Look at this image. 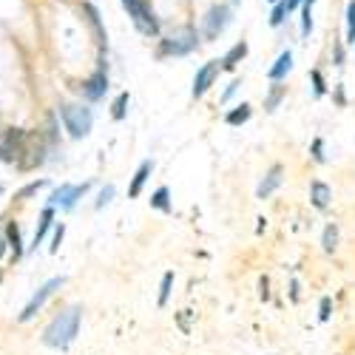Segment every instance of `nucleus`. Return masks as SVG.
Returning a JSON list of instances; mask_svg holds the SVG:
<instances>
[{
    "mask_svg": "<svg viewBox=\"0 0 355 355\" xmlns=\"http://www.w3.org/2000/svg\"><path fill=\"white\" fill-rule=\"evenodd\" d=\"M290 69H293V51L287 49V51H282V54L276 57V63H273L270 71H268L270 83H282V80L290 74Z\"/></svg>",
    "mask_w": 355,
    "mask_h": 355,
    "instance_id": "nucleus-15",
    "label": "nucleus"
},
{
    "mask_svg": "<svg viewBox=\"0 0 355 355\" xmlns=\"http://www.w3.org/2000/svg\"><path fill=\"white\" fill-rule=\"evenodd\" d=\"M51 225H54V208L49 205V208L40 214V225H37V230H35V239H32V245H28V248L37 250V248L43 245V239H46V233L51 230Z\"/></svg>",
    "mask_w": 355,
    "mask_h": 355,
    "instance_id": "nucleus-16",
    "label": "nucleus"
},
{
    "mask_svg": "<svg viewBox=\"0 0 355 355\" xmlns=\"http://www.w3.org/2000/svg\"><path fill=\"white\" fill-rule=\"evenodd\" d=\"M313 3L315 0H304L302 3V9H299V20H302V37H310V32H313Z\"/></svg>",
    "mask_w": 355,
    "mask_h": 355,
    "instance_id": "nucleus-21",
    "label": "nucleus"
},
{
    "mask_svg": "<svg viewBox=\"0 0 355 355\" xmlns=\"http://www.w3.org/2000/svg\"><path fill=\"white\" fill-rule=\"evenodd\" d=\"M6 245H9V242H3V239H0V256H3V250H6Z\"/></svg>",
    "mask_w": 355,
    "mask_h": 355,
    "instance_id": "nucleus-38",
    "label": "nucleus"
},
{
    "mask_svg": "<svg viewBox=\"0 0 355 355\" xmlns=\"http://www.w3.org/2000/svg\"><path fill=\"white\" fill-rule=\"evenodd\" d=\"M230 3H239V0H230Z\"/></svg>",
    "mask_w": 355,
    "mask_h": 355,
    "instance_id": "nucleus-39",
    "label": "nucleus"
},
{
    "mask_svg": "<svg viewBox=\"0 0 355 355\" xmlns=\"http://www.w3.org/2000/svg\"><path fill=\"white\" fill-rule=\"evenodd\" d=\"M0 193H3V185H0Z\"/></svg>",
    "mask_w": 355,
    "mask_h": 355,
    "instance_id": "nucleus-40",
    "label": "nucleus"
},
{
    "mask_svg": "<svg viewBox=\"0 0 355 355\" xmlns=\"http://www.w3.org/2000/svg\"><path fill=\"white\" fill-rule=\"evenodd\" d=\"M128 103H131V94H128V92H123L120 97L114 100V105H111V116H114L116 123L125 120V114H128Z\"/></svg>",
    "mask_w": 355,
    "mask_h": 355,
    "instance_id": "nucleus-22",
    "label": "nucleus"
},
{
    "mask_svg": "<svg viewBox=\"0 0 355 355\" xmlns=\"http://www.w3.org/2000/svg\"><path fill=\"white\" fill-rule=\"evenodd\" d=\"M60 116H63V125L69 131V137L74 139H83L92 134V125H94V114L88 105H80V103H69L60 108Z\"/></svg>",
    "mask_w": 355,
    "mask_h": 355,
    "instance_id": "nucleus-3",
    "label": "nucleus"
},
{
    "mask_svg": "<svg viewBox=\"0 0 355 355\" xmlns=\"http://www.w3.org/2000/svg\"><path fill=\"white\" fill-rule=\"evenodd\" d=\"M26 154V131L20 128H9L0 139V159L3 162H17Z\"/></svg>",
    "mask_w": 355,
    "mask_h": 355,
    "instance_id": "nucleus-7",
    "label": "nucleus"
},
{
    "mask_svg": "<svg viewBox=\"0 0 355 355\" xmlns=\"http://www.w3.org/2000/svg\"><path fill=\"white\" fill-rule=\"evenodd\" d=\"M85 191H88V182H83V185H71V182H66V185H60V188H54V193H51V208H63V211H71L74 205H77V199H83L85 196Z\"/></svg>",
    "mask_w": 355,
    "mask_h": 355,
    "instance_id": "nucleus-8",
    "label": "nucleus"
},
{
    "mask_svg": "<svg viewBox=\"0 0 355 355\" xmlns=\"http://www.w3.org/2000/svg\"><path fill=\"white\" fill-rule=\"evenodd\" d=\"M310 83H313V94H315V97L327 94V80H324L321 69H313V71H310Z\"/></svg>",
    "mask_w": 355,
    "mask_h": 355,
    "instance_id": "nucleus-26",
    "label": "nucleus"
},
{
    "mask_svg": "<svg viewBox=\"0 0 355 355\" xmlns=\"http://www.w3.org/2000/svg\"><path fill=\"white\" fill-rule=\"evenodd\" d=\"M60 287H63V276H54V279H49L46 284H40V287H37V293L32 295V302H28V304L23 307V313H20L17 318H20V321H32V318L37 315V310H40V307H43V304H46V302H49L51 295H54L57 290H60Z\"/></svg>",
    "mask_w": 355,
    "mask_h": 355,
    "instance_id": "nucleus-6",
    "label": "nucleus"
},
{
    "mask_svg": "<svg viewBox=\"0 0 355 355\" xmlns=\"http://www.w3.org/2000/svg\"><path fill=\"white\" fill-rule=\"evenodd\" d=\"M333 60H336V66H344V60H347V57H344V46L338 40L333 43Z\"/></svg>",
    "mask_w": 355,
    "mask_h": 355,
    "instance_id": "nucleus-34",
    "label": "nucleus"
},
{
    "mask_svg": "<svg viewBox=\"0 0 355 355\" xmlns=\"http://www.w3.org/2000/svg\"><path fill=\"white\" fill-rule=\"evenodd\" d=\"M219 71H222V60H208V63H205V66L196 71V77H193V88H191V94H193L196 100L208 94V88L216 83Z\"/></svg>",
    "mask_w": 355,
    "mask_h": 355,
    "instance_id": "nucleus-9",
    "label": "nucleus"
},
{
    "mask_svg": "<svg viewBox=\"0 0 355 355\" xmlns=\"http://www.w3.org/2000/svg\"><path fill=\"white\" fill-rule=\"evenodd\" d=\"M282 173H284V168H282V165H273L268 173H264V180L259 182V188H256V196H259V199H268V196H270V193H273V191L282 185V180H284Z\"/></svg>",
    "mask_w": 355,
    "mask_h": 355,
    "instance_id": "nucleus-11",
    "label": "nucleus"
},
{
    "mask_svg": "<svg viewBox=\"0 0 355 355\" xmlns=\"http://www.w3.org/2000/svg\"><path fill=\"white\" fill-rule=\"evenodd\" d=\"M270 3H276V0H270Z\"/></svg>",
    "mask_w": 355,
    "mask_h": 355,
    "instance_id": "nucleus-41",
    "label": "nucleus"
},
{
    "mask_svg": "<svg viewBox=\"0 0 355 355\" xmlns=\"http://www.w3.org/2000/svg\"><path fill=\"white\" fill-rule=\"evenodd\" d=\"M63 236H66V225L60 222V225H57V227H54V236H51V245H49V250H51V253H57V250H60V245H63Z\"/></svg>",
    "mask_w": 355,
    "mask_h": 355,
    "instance_id": "nucleus-29",
    "label": "nucleus"
},
{
    "mask_svg": "<svg viewBox=\"0 0 355 355\" xmlns=\"http://www.w3.org/2000/svg\"><path fill=\"white\" fill-rule=\"evenodd\" d=\"M330 307H333V302L327 299V295H324V299H321V307H318V318H321V321H327V318H330Z\"/></svg>",
    "mask_w": 355,
    "mask_h": 355,
    "instance_id": "nucleus-33",
    "label": "nucleus"
},
{
    "mask_svg": "<svg viewBox=\"0 0 355 355\" xmlns=\"http://www.w3.org/2000/svg\"><path fill=\"white\" fill-rule=\"evenodd\" d=\"M83 97L88 100V103H97V100H103L105 97V92H108V71L105 69H97L88 80H83Z\"/></svg>",
    "mask_w": 355,
    "mask_h": 355,
    "instance_id": "nucleus-10",
    "label": "nucleus"
},
{
    "mask_svg": "<svg viewBox=\"0 0 355 355\" xmlns=\"http://www.w3.org/2000/svg\"><path fill=\"white\" fill-rule=\"evenodd\" d=\"M302 3H304V0H287V9H290V15H293V12H299V9H302Z\"/></svg>",
    "mask_w": 355,
    "mask_h": 355,
    "instance_id": "nucleus-37",
    "label": "nucleus"
},
{
    "mask_svg": "<svg viewBox=\"0 0 355 355\" xmlns=\"http://www.w3.org/2000/svg\"><path fill=\"white\" fill-rule=\"evenodd\" d=\"M171 287H173V273H165V276H162V284H159V307L168 304V299H171Z\"/></svg>",
    "mask_w": 355,
    "mask_h": 355,
    "instance_id": "nucleus-28",
    "label": "nucleus"
},
{
    "mask_svg": "<svg viewBox=\"0 0 355 355\" xmlns=\"http://www.w3.org/2000/svg\"><path fill=\"white\" fill-rule=\"evenodd\" d=\"M284 97H287V88H284L282 83H273V85H270V92L264 94V111H276V108L282 105Z\"/></svg>",
    "mask_w": 355,
    "mask_h": 355,
    "instance_id": "nucleus-18",
    "label": "nucleus"
},
{
    "mask_svg": "<svg viewBox=\"0 0 355 355\" xmlns=\"http://www.w3.org/2000/svg\"><path fill=\"white\" fill-rule=\"evenodd\" d=\"M253 116V108H250V103H242V105H236L233 111H227L225 114V123L227 125H245L248 120Z\"/></svg>",
    "mask_w": 355,
    "mask_h": 355,
    "instance_id": "nucleus-17",
    "label": "nucleus"
},
{
    "mask_svg": "<svg viewBox=\"0 0 355 355\" xmlns=\"http://www.w3.org/2000/svg\"><path fill=\"white\" fill-rule=\"evenodd\" d=\"M80 318H83L80 307H69L60 315H54V321L49 324L46 333H43V344L54 347V349H66L77 338V333H80Z\"/></svg>",
    "mask_w": 355,
    "mask_h": 355,
    "instance_id": "nucleus-1",
    "label": "nucleus"
},
{
    "mask_svg": "<svg viewBox=\"0 0 355 355\" xmlns=\"http://www.w3.org/2000/svg\"><path fill=\"white\" fill-rule=\"evenodd\" d=\"M347 46H355V0L347 3V35H344Z\"/></svg>",
    "mask_w": 355,
    "mask_h": 355,
    "instance_id": "nucleus-24",
    "label": "nucleus"
},
{
    "mask_svg": "<svg viewBox=\"0 0 355 355\" xmlns=\"http://www.w3.org/2000/svg\"><path fill=\"white\" fill-rule=\"evenodd\" d=\"M248 51H250V46H248V40H239V43H233L227 51H225V57H222V71H233L236 66H239L245 57H248Z\"/></svg>",
    "mask_w": 355,
    "mask_h": 355,
    "instance_id": "nucleus-12",
    "label": "nucleus"
},
{
    "mask_svg": "<svg viewBox=\"0 0 355 355\" xmlns=\"http://www.w3.org/2000/svg\"><path fill=\"white\" fill-rule=\"evenodd\" d=\"M196 49H199V32L193 26H182L180 32H173V35L159 40L157 57L159 60H165V57H185V54H191Z\"/></svg>",
    "mask_w": 355,
    "mask_h": 355,
    "instance_id": "nucleus-2",
    "label": "nucleus"
},
{
    "mask_svg": "<svg viewBox=\"0 0 355 355\" xmlns=\"http://www.w3.org/2000/svg\"><path fill=\"white\" fill-rule=\"evenodd\" d=\"M85 15H88V23H92V28L97 32L100 43H103V40H105V28H103V23H100V12H97L92 3H85Z\"/></svg>",
    "mask_w": 355,
    "mask_h": 355,
    "instance_id": "nucleus-25",
    "label": "nucleus"
},
{
    "mask_svg": "<svg viewBox=\"0 0 355 355\" xmlns=\"http://www.w3.org/2000/svg\"><path fill=\"white\" fill-rule=\"evenodd\" d=\"M310 154H313V159H315V162H327V157H324V139H321V137H315V139H313Z\"/></svg>",
    "mask_w": 355,
    "mask_h": 355,
    "instance_id": "nucleus-30",
    "label": "nucleus"
},
{
    "mask_svg": "<svg viewBox=\"0 0 355 355\" xmlns=\"http://www.w3.org/2000/svg\"><path fill=\"white\" fill-rule=\"evenodd\" d=\"M330 199H333V191L327 182H321V180H313L310 182V202L315 205L318 211H327L330 208Z\"/></svg>",
    "mask_w": 355,
    "mask_h": 355,
    "instance_id": "nucleus-13",
    "label": "nucleus"
},
{
    "mask_svg": "<svg viewBox=\"0 0 355 355\" xmlns=\"http://www.w3.org/2000/svg\"><path fill=\"white\" fill-rule=\"evenodd\" d=\"M287 15H290V9H287V0H276L273 9H270V26H273V28H279V26L287 20Z\"/></svg>",
    "mask_w": 355,
    "mask_h": 355,
    "instance_id": "nucleus-23",
    "label": "nucleus"
},
{
    "mask_svg": "<svg viewBox=\"0 0 355 355\" xmlns=\"http://www.w3.org/2000/svg\"><path fill=\"white\" fill-rule=\"evenodd\" d=\"M151 208L162 211V214H171V188L168 185H159L151 196Z\"/></svg>",
    "mask_w": 355,
    "mask_h": 355,
    "instance_id": "nucleus-20",
    "label": "nucleus"
},
{
    "mask_svg": "<svg viewBox=\"0 0 355 355\" xmlns=\"http://www.w3.org/2000/svg\"><path fill=\"white\" fill-rule=\"evenodd\" d=\"M336 248H338V227L336 225H327V227H324V250L333 253Z\"/></svg>",
    "mask_w": 355,
    "mask_h": 355,
    "instance_id": "nucleus-27",
    "label": "nucleus"
},
{
    "mask_svg": "<svg viewBox=\"0 0 355 355\" xmlns=\"http://www.w3.org/2000/svg\"><path fill=\"white\" fill-rule=\"evenodd\" d=\"M114 199V185H105L103 191H100V196H97V202H94V208L100 211V208H105V205Z\"/></svg>",
    "mask_w": 355,
    "mask_h": 355,
    "instance_id": "nucleus-32",
    "label": "nucleus"
},
{
    "mask_svg": "<svg viewBox=\"0 0 355 355\" xmlns=\"http://www.w3.org/2000/svg\"><path fill=\"white\" fill-rule=\"evenodd\" d=\"M233 23V6H227V3H214L208 12H205V20H202V35H205V40H216L225 28Z\"/></svg>",
    "mask_w": 355,
    "mask_h": 355,
    "instance_id": "nucleus-5",
    "label": "nucleus"
},
{
    "mask_svg": "<svg viewBox=\"0 0 355 355\" xmlns=\"http://www.w3.org/2000/svg\"><path fill=\"white\" fill-rule=\"evenodd\" d=\"M236 92H239V83H236V80H233V83H230V85L225 88V94H222V105H225V103H230V97H233Z\"/></svg>",
    "mask_w": 355,
    "mask_h": 355,
    "instance_id": "nucleus-35",
    "label": "nucleus"
},
{
    "mask_svg": "<svg viewBox=\"0 0 355 355\" xmlns=\"http://www.w3.org/2000/svg\"><path fill=\"white\" fill-rule=\"evenodd\" d=\"M123 6L128 9L134 26L148 37H159V17L154 12V6L148 0H123Z\"/></svg>",
    "mask_w": 355,
    "mask_h": 355,
    "instance_id": "nucleus-4",
    "label": "nucleus"
},
{
    "mask_svg": "<svg viewBox=\"0 0 355 355\" xmlns=\"http://www.w3.org/2000/svg\"><path fill=\"white\" fill-rule=\"evenodd\" d=\"M6 242H9L12 253H15V259H20L23 256V236H20V225L17 222L6 225Z\"/></svg>",
    "mask_w": 355,
    "mask_h": 355,
    "instance_id": "nucleus-19",
    "label": "nucleus"
},
{
    "mask_svg": "<svg viewBox=\"0 0 355 355\" xmlns=\"http://www.w3.org/2000/svg\"><path fill=\"white\" fill-rule=\"evenodd\" d=\"M336 103L344 108L347 105V97H344V85H336Z\"/></svg>",
    "mask_w": 355,
    "mask_h": 355,
    "instance_id": "nucleus-36",
    "label": "nucleus"
},
{
    "mask_svg": "<svg viewBox=\"0 0 355 355\" xmlns=\"http://www.w3.org/2000/svg\"><path fill=\"white\" fill-rule=\"evenodd\" d=\"M46 185H49L46 180H37V182H28V185H26V188H23V191L17 193V199H28V196H32V193H37V191H40V188H46Z\"/></svg>",
    "mask_w": 355,
    "mask_h": 355,
    "instance_id": "nucleus-31",
    "label": "nucleus"
},
{
    "mask_svg": "<svg viewBox=\"0 0 355 355\" xmlns=\"http://www.w3.org/2000/svg\"><path fill=\"white\" fill-rule=\"evenodd\" d=\"M151 171H154V162H151V159H145V162L137 168L134 180H131V185H128V199H137V196L142 193V188H145V182H148V176H151Z\"/></svg>",
    "mask_w": 355,
    "mask_h": 355,
    "instance_id": "nucleus-14",
    "label": "nucleus"
}]
</instances>
